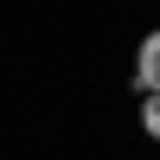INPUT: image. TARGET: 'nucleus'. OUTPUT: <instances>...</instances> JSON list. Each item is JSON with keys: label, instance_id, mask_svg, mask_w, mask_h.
I'll list each match as a JSON object with an SVG mask.
<instances>
[{"label": "nucleus", "instance_id": "2", "mask_svg": "<svg viewBox=\"0 0 160 160\" xmlns=\"http://www.w3.org/2000/svg\"><path fill=\"white\" fill-rule=\"evenodd\" d=\"M141 122H148V135L160 141V90H154V96H148V109H141Z\"/></svg>", "mask_w": 160, "mask_h": 160}, {"label": "nucleus", "instance_id": "1", "mask_svg": "<svg viewBox=\"0 0 160 160\" xmlns=\"http://www.w3.org/2000/svg\"><path fill=\"white\" fill-rule=\"evenodd\" d=\"M135 77H141V90H160V32H154V38H141V58H135Z\"/></svg>", "mask_w": 160, "mask_h": 160}]
</instances>
